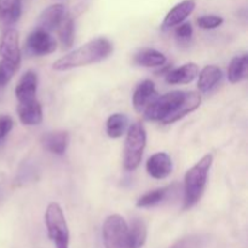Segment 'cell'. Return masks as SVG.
Returning a JSON list of instances; mask_svg holds the SVG:
<instances>
[{"label": "cell", "mask_w": 248, "mask_h": 248, "mask_svg": "<svg viewBox=\"0 0 248 248\" xmlns=\"http://www.w3.org/2000/svg\"><path fill=\"white\" fill-rule=\"evenodd\" d=\"M128 225L120 215H110L104 220L103 242L106 248H126Z\"/></svg>", "instance_id": "8992f818"}, {"label": "cell", "mask_w": 248, "mask_h": 248, "mask_svg": "<svg viewBox=\"0 0 248 248\" xmlns=\"http://www.w3.org/2000/svg\"><path fill=\"white\" fill-rule=\"evenodd\" d=\"M224 22L223 17L217 16V15H203V16L199 17L196 23L200 28L202 29H216L220 27Z\"/></svg>", "instance_id": "4316f807"}, {"label": "cell", "mask_w": 248, "mask_h": 248, "mask_svg": "<svg viewBox=\"0 0 248 248\" xmlns=\"http://www.w3.org/2000/svg\"><path fill=\"white\" fill-rule=\"evenodd\" d=\"M36 91H38V75L33 70H28L22 75L15 89L17 101L18 103L33 101L36 98Z\"/></svg>", "instance_id": "7c38bea8"}, {"label": "cell", "mask_w": 248, "mask_h": 248, "mask_svg": "<svg viewBox=\"0 0 248 248\" xmlns=\"http://www.w3.org/2000/svg\"><path fill=\"white\" fill-rule=\"evenodd\" d=\"M19 63L11 62V61L2 60L0 61V89L4 87L14 78L15 73L18 70Z\"/></svg>", "instance_id": "484cf974"}, {"label": "cell", "mask_w": 248, "mask_h": 248, "mask_svg": "<svg viewBox=\"0 0 248 248\" xmlns=\"http://www.w3.org/2000/svg\"><path fill=\"white\" fill-rule=\"evenodd\" d=\"M113 44L108 39H93V40L84 44L79 48L56 61L52 68L53 70H57V72H64V70L73 69V68H79L102 62L110 56V53L113 52Z\"/></svg>", "instance_id": "7a4b0ae2"}, {"label": "cell", "mask_w": 248, "mask_h": 248, "mask_svg": "<svg viewBox=\"0 0 248 248\" xmlns=\"http://www.w3.org/2000/svg\"><path fill=\"white\" fill-rule=\"evenodd\" d=\"M206 245H207V237L203 235H189L169 248H205Z\"/></svg>", "instance_id": "d4e9b609"}, {"label": "cell", "mask_w": 248, "mask_h": 248, "mask_svg": "<svg viewBox=\"0 0 248 248\" xmlns=\"http://www.w3.org/2000/svg\"><path fill=\"white\" fill-rule=\"evenodd\" d=\"M45 224L48 237L56 248H69V229L64 213L57 202L48 203L45 212Z\"/></svg>", "instance_id": "5b68a950"}, {"label": "cell", "mask_w": 248, "mask_h": 248, "mask_svg": "<svg viewBox=\"0 0 248 248\" xmlns=\"http://www.w3.org/2000/svg\"><path fill=\"white\" fill-rule=\"evenodd\" d=\"M27 50L35 56H46L52 53L57 47V43L48 31L35 28L27 39Z\"/></svg>", "instance_id": "52a82bcc"}, {"label": "cell", "mask_w": 248, "mask_h": 248, "mask_svg": "<svg viewBox=\"0 0 248 248\" xmlns=\"http://www.w3.org/2000/svg\"><path fill=\"white\" fill-rule=\"evenodd\" d=\"M147 225L144 220L136 218L132 220V224L128 228L127 240H126V248H140L144 246L147 241Z\"/></svg>", "instance_id": "d6986e66"}, {"label": "cell", "mask_w": 248, "mask_h": 248, "mask_svg": "<svg viewBox=\"0 0 248 248\" xmlns=\"http://www.w3.org/2000/svg\"><path fill=\"white\" fill-rule=\"evenodd\" d=\"M198 80V89L201 93L211 92L222 81V69L217 65H206L200 72Z\"/></svg>", "instance_id": "ac0fdd59"}, {"label": "cell", "mask_w": 248, "mask_h": 248, "mask_svg": "<svg viewBox=\"0 0 248 248\" xmlns=\"http://www.w3.org/2000/svg\"><path fill=\"white\" fill-rule=\"evenodd\" d=\"M0 57L2 60L21 64V48H19L18 31L12 27L1 31L0 36Z\"/></svg>", "instance_id": "ba28073f"}, {"label": "cell", "mask_w": 248, "mask_h": 248, "mask_svg": "<svg viewBox=\"0 0 248 248\" xmlns=\"http://www.w3.org/2000/svg\"><path fill=\"white\" fill-rule=\"evenodd\" d=\"M147 145V131L144 125L136 121L128 126L124 145V169L126 171H135L142 162L143 153Z\"/></svg>", "instance_id": "277c9868"}, {"label": "cell", "mask_w": 248, "mask_h": 248, "mask_svg": "<svg viewBox=\"0 0 248 248\" xmlns=\"http://www.w3.org/2000/svg\"><path fill=\"white\" fill-rule=\"evenodd\" d=\"M22 14V0H0V29L12 28Z\"/></svg>", "instance_id": "9a60e30c"}, {"label": "cell", "mask_w": 248, "mask_h": 248, "mask_svg": "<svg viewBox=\"0 0 248 248\" xmlns=\"http://www.w3.org/2000/svg\"><path fill=\"white\" fill-rule=\"evenodd\" d=\"M147 172L155 179H165L171 174L173 162L167 153L160 152L152 155L147 161Z\"/></svg>", "instance_id": "30bf717a"}, {"label": "cell", "mask_w": 248, "mask_h": 248, "mask_svg": "<svg viewBox=\"0 0 248 248\" xmlns=\"http://www.w3.org/2000/svg\"><path fill=\"white\" fill-rule=\"evenodd\" d=\"M247 68H248V57L247 53L235 56L230 62L228 68V80L232 84L241 82L247 78Z\"/></svg>", "instance_id": "44dd1931"}, {"label": "cell", "mask_w": 248, "mask_h": 248, "mask_svg": "<svg viewBox=\"0 0 248 248\" xmlns=\"http://www.w3.org/2000/svg\"><path fill=\"white\" fill-rule=\"evenodd\" d=\"M212 161V154H207L186 171L184 176V210L193 208L202 198Z\"/></svg>", "instance_id": "3957f363"}, {"label": "cell", "mask_w": 248, "mask_h": 248, "mask_svg": "<svg viewBox=\"0 0 248 248\" xmlns=\"http://www.w3.org/2000/svg\"><path fill=\"white\" fill-rule=\"evenodd\" d=\"M166 56L154 48H143L133 57V62L145 68L162 67L166 63Z\"/></svg>", "instance_id": "ffe728a7"}, {"label": "cell", "mask_w": 248, "mask_h": 248, "mask_svg": "<svg viewBox=\"0 0 248 248\" xmlns=\"http://www.w3.org/2000/svg\"><path fill=\"white\" fill-rule=\"evenodd\" d=\"M156 94L157 92L156 89H155V84L152 80H144L140 84H138L132 96V103L135 110L138 111V113H143L144 109L149 106L150 102L156 98Z\"/></svg>", "instance_id": "4fadbf2b"}, {"label": "cell", "mask_w": 248, "mask_h": 248, "mask_svg": "<svg viewBox=\"0 0 248 248\" xmlns=\"http://www.w3.org/2000/svg\"><path fill=\"white\" fill-rule=\"evenodd\" d=\"M14 128V120L10 115H0V143L5 140L11 130Z\"/></svg>", "instance_id": "f1b7e54d"}, {"label": "cell", "mask_w": 248, "mask_h": 248, "mask_svg": "<svg viewBox=\"0 0 248 248\" xmlns=\"http://www.w3.org/2000/svg\"><path fill=\"white\" fill-rule=\"evenodd\" d=\"M67 16V9H65L64 5H51V6L46 7V9L41 12V15L39 16L36 28L44 29V31H48V33H51V31H57V28L61 26L63 19Z\"/></svg>", "instance_id": "9c48e42d"}, {"label": "cell", "mask_w": 248, "mask_h": 248, "mask_svg": "<svg viewBox=\"0 0 248 248\" xmlns=\"http://www.w3.org/2000/svg\"><path fill=\"white\" fill-rule=\"evenodd\" d=\"M193 36V26L190 22H183L178 24L176 29V38L179 44H186Z\"/></svg>", "instance_id": "83f0119b"}, {"label": "cell", "mask_w": 248, "mask_h": 248, "mask_svg": "<svg viewBox=\"0 0 248 248\" xmlns=\"http://www.w3.org/2000/svg\"><path fill=\"white\" fill-rule=\"evenodd\" d=\"M70 137L67 131H56V132H48L41 138V144L55 155H63L68 149Z\"/></svg>", "instance_id": "2e32d148"}, {"label": "cell", "mask_w": 248, "mask_h": 248, "mask_svg": "<svg viewBox=\"0 0 248 248\" xmlns=\"http://www.w3.org/2000/svg\"><path fill=\"white\" fill-rule=\"evenodd\" d=\"M19 121L26 126H36L43 121V108L38 99L22 102L17 106Z\"/></svg>", "instance_id": "5bb4252c"}, {"label": "cell", "mask_w": 248, "mask_h": 248, "mask_svg": "<svg viewBox=\"0 0 248 248\" xmlns=\"http://www.w3.org/2000/svg\"><path fill=\"white\" fill-rule=\"evenodd\" d=\"M195 7V0H183V1L178 2L165 16L164 22H162V29H171L173 27H177L178 24L183 23L193 14Z\"/></svg>", "instance_id": "8fae6325"}, {"label": "cell", "mask_w": 248, "mask_h": 248, "mask_svg": "<svg viewBox=\"0 0 248 248\" xmlns=\"http://www.w3.org/2000/svg\"><path fill=\"white\" fill-rule=\"evenodd\" d=\"M57 33L63 48L72 47L74 43V21L72 17L67 16L63 19L61 26L57 28Z\"/></svg>", "instance_id": "cb8c5ba5"}, {"label": "cell", "mask_w": 248, "mask_h": 248, "mask_svg": "<svg viewBox=\"0 0 248 248\" xmlns=\"http://www.w3.org/2000/svg\"><path fill=\"white\" fill-rule=\"evenodd\" d=\"M199 74V67L195 63H186L182 67L174 68L165 75V80L170 85L189 84Z\"/></svg>", "instance_id": "e0dca14e"}, {"label": "cell", "mask_w": 248, "mask_h": 248, "mask_svg": "<svg viewBox=\"0 0 248 248\" xmlns=\"http://www.w3.org/2000/svg\"><path fill=\"white\" fill-rule=\"evenodd\" d=\"M128 128V118L125 114L116 113L108 118L106 124V131L108 137L120 138Z\"/></svg>", "instance_id": "7402d4cb"}, {"label": "cell", "mask_w": 248, "mask_h": 248, "mask_svg": "<svg viewBox=\"0 0 248 248\" xmlns=\"http://www.w3.org/2000/svg\"><path fill=\"white\" fill-rule=\"evenodd\" d=\"M201 96L198 92L172 91L156 97L144 109V118L162 125H171L200 107Z\"/></svg>", "instance_id": "6da1fadb"}, {"label": "cell", "mask_w": 248, "mask_h": 248, "mask_svg": "<svg viewBox=\"0 0 248 248\" xmlns=\"http://www.w3.org/2000/svg\"><path fill=\"white\" fill-rule=\"evenodd\" d=\"M172 186H164V188H157L152 191H148L147 194L140 196L137 201V207L140 208H148V207H154V206L159 205L162 201L166 199L167 194Z\"/></svg>", "instance_id": "603a6c76"}]
</instances>
